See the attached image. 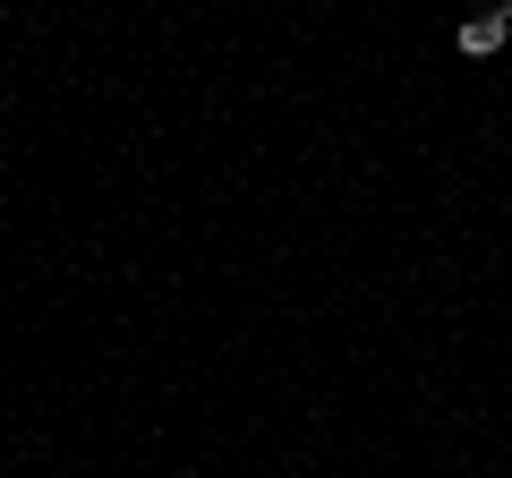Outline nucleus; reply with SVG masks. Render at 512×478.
I'll return each instance as SVG.
<instances>
[{"instance_id":"1","label":"nucleus","mask_w":512,"mask_h":478,"mask_svg":"<svg viewBox=\"0 0 512 478\" xmlns=\"http://www.w3.org/2000/svg\"><path fill=\"white\" fill-rule=\"evenodd\" d=\"M504 35H512V9H495V18H470V26H461V52L487 60V52H504Z\"/></svg>"}]
</instances>
